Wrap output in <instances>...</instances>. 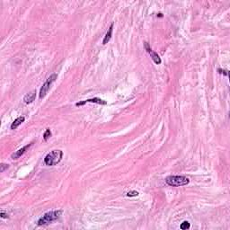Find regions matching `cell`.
Listing matches in <instances>:
<instances>
[{"mask_svg": "<svg viewBox=\"0 0 230 230\" xmlns=\"http://www.w3.org/2000/svg\"><path fill=\"white\" fill-rule=\"evenodd\" d=\"M62 214V210H54L50 211L48 213L44 214L40 219L38 220V226H45L56 221Z\"/></svg>", "mask_w": 230, "mask_h": 230, "instance_id": "6da1fadb", "label": "cell"}, {"mask_svg": "<svg viewBox=\"0 0 230 230\" xmlns=\"http://www.w3.org/2000/svg\"><path fill=\"white\" fill-rule=\"evenodd\" d=\"M166 182L170 186L179 187L187 185L190 182V180L182 175H171L166 178Z\"/></svg>", "mask_w": 230, "mask_h": 230, "instance_id": "7a4b0ae2", "label": "cell"}, {"mask_svg": "<svg viewBox=\"0 0 230 230\" xmlns=\"http://www.w3.org/2000/svg\"><path fill=\"white\" fill-rule=\"evenodd\" d=\"M63 156V152L61 150H53L50 152L44 158V163L47 166H56L58 164L62 159Z\"/></svg>", "mask_w": 230, "mask_h": 230, "instance_id": "3957f363", "label": "cell"}, {"mask_svg": "<svg viewBox=\"0 0 230 230\" xmlns=\"http://www.w3.org/2000/svg\"><path fill=\"white\" fill-rule=\"evenodd\" d=\"M56 78H57V74H52V75L50 76V78L46 80V82L42 85V88H40V90L39 96H40V99H42V98L46 95V94H47V93L49 92L51 84L56 80Z\"/></svg>", "mask_w": 230, "mask_h": 230, "instance_id": "277c9868", "label": "cell"}, {"mask_svg": "<svg viewBox=\"0 0 230 230\" xmlns=\"http://www.w3.org/2000/svg\"><path fill=\"white\" fill-rule=\"evenodd\" d=\"M31 146V144H29V145H26L25 146H23L22 147V148H20L19 150H17L15 153H14L13 155H12V158L13 159H17V158H19L22 155H23L25 153L26 149L28 148V147H30Z\"/></svg>", "mask_w": 230, "mask_h": 230, "instance_id": "5b68a950", "label": "cell"}, {"mask_svg": "<svg viewBox=\"0 0 230 230\" xmlns=\"http://www.w3.org/2000/svg\"><path fill=\"white\" fill-rule=\"evenodd\" d=\"M113 23H111L110 28H109V30H108V32H106V34H105L103 40V45H105L106 43H108L110 42V40L111 38V35H113Z\"/></svg>", "mask_w": 230, "mask_h": 230, "instance_id": "8992f818", "label": "cell"}, {"mask_svg": "<svg viewBox=\"0 0 230 230\" xmlns=\"http://www.w3.org/2000/svg\"><path fill=\"white\" fill-rule=\"evenodd\" d=\"M35 97H36V92L33 91L30 93H27L23 98V101L25 103H32L35 100Z\"/></svg>", "mask_w": 230, "mask_h": 230, "instance_id": "52a82bcc", "label": "cell"}, {"mask_svg": "<svg viewBox=\"0 0 230 230\" xmlns=\"http://www.w3.org/2000/svg\"><path fill=\"white\" fill-rule=\"evenodd\" d=\"M25 118L23 117V116L18 117V118H17V119H15V120L14 121V122L11 124V129H15L17 127H18L19 125H21L22 123H23V121H25Z\"/></svg>", "mask_w": 230, "mask_h": 230, "instance_id": "ba28073f", "label": "cell"}, {"mask_svg": "<svg viewBox=\"0 0 230 230\" xmlns=\"http://www.w3.org/2000/svg\"><path fill=\"white\" fill-rule=\"evenodd\" d=\"M149 54H150V56H151V58H152V60L155 61V63H156V64H157V65L161 64L162 60H161L160 57L158 56V54H157L156 52H155V51L151 50V51L149 52Z\"/></svg>", "mask_w": 230, "mask_h": 230, "instance_id": "9c48e42d", "label": "cell"}, {"mask_svg": "<svg viewBox=\"0 0 230 230\" xmlns=\"http://www.w3.org/2000/svg\"><path fill=\"white\" fill-rule=\"evenodd\" d=\"M85 102H86V103H98V104H106V103H107L105 101H103V100L100 99V98H92V99H88V100H86Z\"/></svg>", "mask_w": 230, "mask_h": 230, "instance_id": "30bf717a", "label": "cell"}, {"mask_svg": "<svg viewBox=\"0 0 230 230\" xmlns=\"http://www.w3.org/2000/svg\"><path fill=\"white\" fill-rule=\"evenodd\" d=\"M190 227H191L190 223H189L188 221H184L181 224L180 228L182 229V230H185V229H189V228H190Z\"/></svg>", "mask_w": 230, "mask_h": 230, "instance_id": "8fae6325", "label": "cell"}, {"mask_svg": "<svg viewBox=\"0 0 230 230\" xmlns=\"http://www.w3.org/2000/svg\"><path fill=\"white\" fill-rule=\"evenodd\" d=\"M50 137H51V131H50V129H47L46 131L43 134V139H44V140H48Z\"/></svg>", "mask_w": 230, "mask_h": 230, "instance_id": "7c38bea8", "label": "cell"}, {"mask_svg": "<svg viewBox=\"0 0 230 230\" xmlns=\"http://www.w3.org/2000/svg\"><path fill=\"white\" fill-rule=\"evenodd\" d=\"M138 195H139V192L136 191H131V192H129L127 193L128 197H137Z\"/></svg>", "mask_w": 230, "mask_h": 230, "instance_id": "4fadbf2b", "label": "cell"}, {"mask_svg": "<svg viewBox=\"0 0 230 230\" xmlns=\"http://www.w3.org/2000/svg\"><path fill=\"white\" fill-rule=\"evenodd\" d=\"M0 172L1 173H3L4 171H5V169H7V168H8L9 167V166L8 164H1V166H0Z\"/></svg>", "mask_w": 230, "mask_h": 230, "instance_id": "5bb4252c", "label": "cell"}, {"mask_svg": "<svg viewBox=\"0 0 230 230\" xmlns=\"http://www.w3.org/2000/svg\"><path fill=\"white\" fill-rule=\"evenodd\" d=\"M0 216H1V217H2V219H7V217H8L7 214L5 213V211H3V210H2L1 212H0Z\"/></svg>", "mask_w": 230, "mask_h": 230, "instance_id": "9a60e30c", "label": "cell"}, {"mask_svg": "<svg viewBox=\"0 0 230 230\" xmlns=\"http://www.w3.org/2000/svg\"><path fill=\"white\" fill-rule=\"evenodd\" d=\"M144 45H145V49L146 50V51L149 53V52H150L152 50L149 48V45H148V43H147V42H144Z\"/></svg>", "mask_w": 230, "mask_h": 230, "instance_id": "2e32d148", "label": "cell"}]
</instances>
